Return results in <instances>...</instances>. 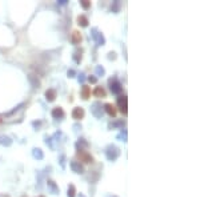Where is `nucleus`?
<instances>
[{"instance_id":"1","label":"nucleus","mask_w":200,"mask_h":197,"mask_svg":"<svg viewBox=\"0 0 200 197\" xmlns=\"http://www.w3.org/2000/svg\"><path fill=\"white\" fill-rule=\"evenodd\" d=\"M106 155H107V159H108V160L115 161V160H116L118 157H119L120 151H119L118 147H115V145H108V147H107V151H106Z\"/></svg>"},{"instance_id":"2","label":"nucleus","mask_w":200,"mask_h":197,"mask_svg":"<svg viewBox=\"0 0 200 197\" xmlns=\"http://www.w3.org/2000/svg\"><path fill=\"white\" fill-rule=\"evenodd\" d=\"M118 107L120 108V111H122L124 115H127V112H128V98L127 96H120L118 98Z\"/></svg>"},{"instance_id":"3","label":"nucleus","mask_w":200,"mask_h":197,"mask_svg":"<svg viewBox=\"0 0 200 197\" xmlns=\"http://www.w3.org/2000/svg\"><path fill=\"white\" fill-rule=\"evenodd\" d=\"M109 88H111V92L112 93H116V95L122 92V89H123L122 84L119 83L118 79H111V80H109Z\"/></svg>"},{"instance_id":"4","label":"nucleus","mask_w":200,"mask_h":197,"mask_svg":"<svg viewBox=\"0 0 200 197\" xmlns=\"http://www.w3.org/2000/svg\"><path fill=\"white\" fill-rule=\"evenodd\" d=\"M78 157L80 159V161H83V162H92L93 161L92 156L84 149H79L78 151Z\"/></svg>"},{"instance_id":"5","label":"nucleus","mask_w":200,"mask_h":197,"mask_svg":"<svg viewBox=\"0 0 200 197\" xmlns=\"http://www.w3.org/2000/svg\"><path fill=\"white\" fill-rule=\"evenodd\" d=\"M91 112H92V115H93L95 117H98V119H100V117L103 116L102 104H100V103H93L92 107H91Z\"/></svg>"},{"instance_id":"6","label":"nucleus","mask_w":200,"mask_h":197,"mask_svg":"<svg viewBox=\"0 0 200 197\" xmlns=\"http://www.w3.org/2000/svg\"><path fill=\"white\" fill-rule=\"evenodd\" d=\"M92 37L96 40L98 46H104V43H106V40H104V36L102 35V33H99L95 28L92 29Z\"/></svg>"},{"instance_id":"7","label":"nucleus","mask_w":200,"mask_h":197,"mask_svg":"<svg viewBox=\"0 0 200 197\" xmlns=\"http://www.w3.org/2000/svg\"><path fill=\"white\" fill-rule=\"evenodd\" d=\"M72 117L75 120H82L84 117V109L83 108H80V107L75 108V109L72 111Z\"/></svg>"},{"instance_id":"8","label":"nucleus","mask_w":200,"mask_h":197,"mask_svg":"<svg viewBox=\"0 0 200 197\" xmlns=\"http://www.w3.org/2000/svg\"><path fill=\"white\" fill-rule=\"evenodd\" d=\"M71 169L73 172H76V173H83L84 172L83 165L80 164V162H78V161H71Z\"/></svg>"},{"instance_id":"9","label":"nucleus","mask_w":200,"mask_h":197,"mask_svg":"<svg viewBox=\"0 0 200 197\" xmlns=\"http://www.w3.org/2000/svg\"><path fill=\"white\" fill-rule=\"evenodd\" d=\"M52 116L55 117V119H63V117L66 116V113H64L63 108L56 107V108H55V109L52 111Z\"/></svg>"},{"instance_id":"10","label":"nucleus","mask_w":200,"mask_h":197,"mask_svg":"<svg viewBox=\"0 0 200 197\" xmlns=\"http://www.w3.org/2000/svg\"><path fill=\"white\" fill-rule=\"evenodd\" d=\"M47 185H48L49 190H51V193H53V195H58V193H59V186L55 184V181L48 180V181H47Z\"/></svg>"},{"instance_id":"11","label":"nucleus","mask_w":200,"mask_h":197,"mask_svg":"<svg viewBox=\"0 0 200 197\" xmlns=\"http://www.w3.org/2000/svg\"><path fill=\"white\" fill-rule=\"evenodd\" d=\"M104 107H106L104 109H106V112L108 113L109 116H112V117L116 116V108H115V105H113V104H106Z\"/></svg>"},{"instance_id":"12","label":"nucleus","mask_w":200,"mask_h":197,"mask_svg":"<svg viewBox=\"0 0 200 197\" xmlns=\"http://www.w3.org/2000/svg\"><path fill=\"white\" fill-rule=\"evenodd\" d=\"M71 41L73 44H79L80 41H82V35H80L79 31H73L72 35H71Z\"/></svg>"},{"instance_id":"13","label":"nucleus","mask_w":200,"mask_h":197,"mask_svg":"<svg viewBox=\"0 0 200 197\" xmlns=\"http://www.w3.org/2000/svg\"><path fill=\"white\" fill-rule=\"evenodd\" d=\"M46 98L48 101H53L55 98H56V91L55 89H48L46 92Z\"/></svg>"},{"instance_id":"14","label":"nucleus","mask_w":200,"mask_h":197,"mask_svg":"<svg viewBox=\"0 0 200 197\" xmlns=\"http://www.w3.org/2000/svg\"><path fill=\"white\" fill-rule=\"evenodd\" d=\"M93 95L96 97H106V91H104V88H102V87H96L93 91Z\"/></svg>"},{"instance_id":"15","label":"nucleus","mask_w":200,"mask_h":197,"mask_svg":"<svg viewBox=\"0 0 200 197\" xmlns=\"http://www.w3.org/2000/svg\"><path fill=\"white\" fill-rule=\"evenodd\" d=\"M78 23H79V26H82V27H88V19H87V16L80 15V16L78 17Z\"/></svg>"},{"instance_id":"16","label":"nucleus","mask_w":200,"mask_h":197,"mask_svg":"<svg viewBox=\"0 0 200 197\" xmlns=\"http://www.w3.org/2000/svg\"><path fill=\"white\" fill-rule=\"evenodd\" d=\"M32 155H33L35 159H39V160H42L44 157V153L42 152V149H39V148H35V149L32 151Z\"/></svg>"},{"instance_id":"17","label":"nucleus","mask_w":200,"mask_h":197,"mask_svg":"<svg viewBox=\"0 0 200 197\" xmlns=\"http://www.w3.org/2000/svg\"><path fill=\"white\" fill-rule=\"evenodd\" d=\"M0 144L9 147V145L12 144V140L9 139V137H7V136H0Z\"/></svg>"},{"instance_id":"18","label":"nucleus","mask_w":200,"mask_h":197,"mask_svg":"<svg viewBox=\"0 0 200 197\" xmlns=\"http://www.w3.org/2000/svg\"><path fill=\"white\" fill-rule=\"evenodd\" d=\"M89 87H87V85H83V88H82V97L84 98V100H87V98L89 97Z\"/></svg>"},{"instance_id":"19","label":"nucleus","mask_w":200,"mask_h":197,"mask_svg":"<svg viewBox=\"0 0 200 197\" xmlns=\"http://www.w3.org/2000/svg\"><path fill=\"white\" fill-rule=\"evenodd\" d=\"M28 79H29V81L32 83V85H33L35 88H36V87H39V85H40V81L38 80V77L35 76V75H29V77H28Z\"/></svg>"},{"instance_id":"20","label":"nucleus","mask_w":200,"mask_h":197,"mask_svg":"<svg viewBox=\"0 0 200 197\" xmlns=\"http://www.w3.org/2000/svg\"><path fill=\"white\" fill-rule=\"evenodd\" d=\"M75 193H76V189H75V185L69 184V186H68V197H75Z\"/></svg>"},{"instance_id":"21","label":"nucleus","mask_w":200,"mask_h":197,"mask_svg":"<svg viewBox=\"0 0 200 197\" xmlns=\"http://www.w3.org/2000/svg\"><path fill=\"white\" fill-rule=\"evenodd\" d=\"M82 53H83L82 49L75 52V56H73V57H75V61H76V63H80V60H82Z\"/></svg>"},{"instance_id":"22","label":"nucleus","mask_w":200,"mask_h":197,"mask_svg":"<svg viewBox=\"0 0 200 197\" xmlns=\"http://www.w3.org/2000/svg\"><path fill=\"white\" fill-rule=\"evenodd\" d=\"M104 73H106V71H104V68H103V67H100V65H98V67H96V75H98V76H103Z\"/></svg>"},{"instance_id":"23","label":"nucleus","mask_w":200,"mask_h":197,"mask_svg":"<svg viewBox=\"0 0 200 197\" xmlns=\"http://www.w3.org/2000/svg\"><path fill=\"white\" fill-rule=\"evenodd\" d=\"M80 4H82V7H83L84 9H88L89 7H91V3L87 2V0H82V2H80Z\"/></svg>"},{"instance_id":"24","label":"nucleus","mask_w":200,"mask_h":197,"mask_svg":"<svg viewBox=\"0 0 200 197\" xmlns=\"http://www.w3.org/2000/svg\"><path fill=\"white\" fill-rule=\"evenodd\" d=\"M123 121H115L112 124H109V128H116V127H123Z\"/></svg>"},{"instance_id":"25","label":"nucleus","mask_w":200,"mask_h":197,"mask_svg":"<svg viewBox=\"0 0 200 197\" xmlns=\"http://www.w3.org/2000/svg\"><path fill=\"white\" fill-rule=\"evenodd\" d=\"M118 139H123L124 141H127V132L124 131V132H122L119 136H118Z\"/></svg>"},{"instance_id":"26","label":"nucleus","mask_w":200,"mask_h":197,"mask_svg":"<svg viewBox=\"0 0 200 197\" xmlns=\"http://www.w3.org/2000/svg\"><path fill=\"white\" fill-rule=\"evenodd\" d=\"M119 6H120V3L119 2H115L113 3V7H112V11L113 12H118L119 11Z\"/></svg>"},{"instance_id":"27","label":"nucleus","mask_w":200,"mask_h":197,"mask_svg":"<svg viewBox=\"0 0 200 197\" xmlns=\"http://www.w3.org/2000/svg\"><path fill=\"white\" fill-rule=\"evenodd\" d=\"M88 81H89V83H92V84H95V83L98 81V79L95 77V76H89V77H88Z\"/></svg>"},{"instance_id":"28","label":"nucleus","mask_w":200,"mask_h":197,"mask_svg":"<svg viewBox=\"0 0 200 197\" xmlns=\"http://www.w3.org/2000/svg\"><path fill=\"white\" fill-rule=\"evenodd\" d=\"M73 75H75V71H73V70H69V71H68V76H69V77H73Z\"/></svg>"},{"instance_id":"29","label":"nucleus","mask_w":200,"mask_h":197,"mask_svg":"<svg viewBox=\"0 0 200 197\" xmlns=\"http://www.w3.org/2000/svg\"><path fill=\"white\" fill-rule=\"evenodd\" d=\"M60 160H62V161H60V164H62V166H64V156L60 157Z\"/></svg>"},{"instance_id":"30","label":"nucleus","mask_w":200,"mask_h":197,"mask_svg":"<svg viewBox=\"0 0 200 197\" xmlns=\"http://www.w3.org/2000/svg\"><path fill=\"white\" fill-rule=\"evenodd\" d=\"M79 81H82V83L84 81V75H80L79 76Z\"/></svg>"},{"instance_id":"31","label":"nucleus","mask_w":200,"mask_h":197,"mask_svg":"<svg viewBox=\"0 0 200 197\" xmlns=\"http://www.w3.org/2000/svg\"><path fill=\"white\" fill-rule=\"evenodd\" d=\"M79 197H86V196H84V195H80V196H79Z\"/></svg>"},{"instance_id":"32","label":"nucleus","mask_w":200,"mask_h":197,"mask_svg":"<svg viewBox=\"0 0 200 197\" xmlns=\"http://www.w3.org/2000/svg\"><path fill=\"white\" fill-rule=\"evenodd\" d=\"M0 197H9V196H0Z\"/></svg>"},{"instance_id":"33","label":"nucleus","mask_w":200,"mask_h":197,"mask_svg":"<svg viewBox=\"0 0 200 197\" xmlns=\"http://www.w3.org/2000/svg\"><path fill=\"white\" fill-rule=\"evenodd\" d=\"M107 197H116V196H107Z\"/></svg>"},{"instance_id":"34","label":"nucleus","mask_w":200,"mask_h":197,"mask_svg":"<svg viewBox=\"0 0 200 197\" xmlns=\"http://www.w3.org/2000/svg\"><path fill=\"white\" fill-rule=\"evenodd\" d=\"M40 197H44V196H40Z\"/></svg>"},{"instance_id":"35","label":"nucleus","mask_w":200,"mask_h":197,"mask_svg":"<svg viewBox=\"0 0 200 197\" xmlns=\"http://www.w3.org/2000/svg\"><path fill=\"white\" fill-rule=\"evenodd\" d=\"M0 121H2V119H0Z\"/></svg>"}]
</instances>
